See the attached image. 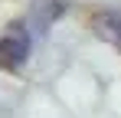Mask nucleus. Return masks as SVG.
Wrapping results in <instances>:
<instances>
[{
    "label": "nucleus",
    "mask_w": 121,
    "mask_h": 118,
    "mask_svg": "<svg viewBox=\"0 0 121 118\" xmlns=\"http://www.w3.org/2000/svg\"><path fill=\"white\" fill-rule=\"evenodd\" d=\"M30 49H33V43H30L26 26L23 23H10L3 30V36H0V69L3 72H17L30 59Z\"/></svg>",
    "instance_id": "obj_1"
},
{
    "label": "nucleus",
    "mask_w": 121,
    "mask_h": 118,
    "mask_svg": "<svg viewBox=\"0 0 121 118\" xmlns=\"http://www.w3.org/2000/svg\"><path fill=\"white\" fill-rule=\"evenodd\" d=\"M92 30L121 53V10H101V13H95Z\"/></svg>",
    "instance_id": "obj_2"
}]
</instances>
